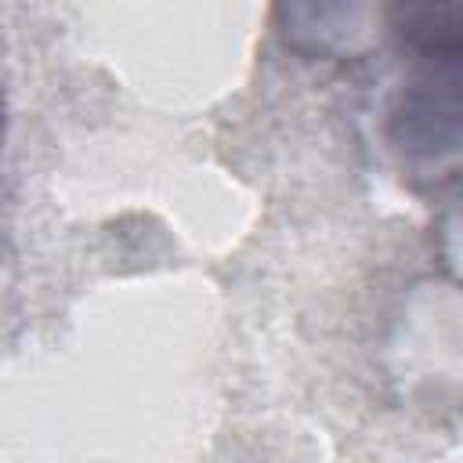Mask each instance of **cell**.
Segmentation results:
<instances>
[{
	"mask_svg": "<svg viewBox=\"0 0 463 463\" xmlns=\"http://www.w3.org/2000/svg\"><path fill=\"white\" fill-rule=\"evenodd\" d=\"M402 65L376 105V137L416 184L456 181L463 156V4L391 7Z\"/></svg>",
	"mask_w": 463,
	"mask_h": 463,
	"instance_id": "cell-1",
	"label": "cell"
},
{
	"mask_svg": "<svg viewBox=\"0 0 463 463\" xmlns=\"http://www.w3.org/2000/svg\"><path fill=\"white\" fill-rule=\"evenodd\" d=\"M282 40L307 58H362L391 36V7L373 4H282Z\"/></svg>",
	"mask_w": 463,
	"mask_h": 463,
	"instance_id": "cell-2",
	"label": "cell"
},
{
	"mask_svg": "<svg viewBox=\"0 0 463 463\" xmlns=\"http://www.w3.org/2000/svg\"><path fill=\"white\" fill-rule=\"evenodd\" d=\"M0 148H4V101H0Z\"/></svg>",
	"mask_w": 463,
	"mask_h": 463,
	"instance_id": "cell-3",
	"label": "cell"
}]
</instances>
